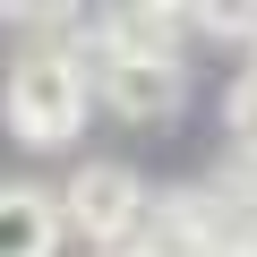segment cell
<instances>
[{
    "mask_svg": "<svg viewBox=\"0 0 257 257\" xmlns=\"http://www.w3.org/2000/svg\"><path fill=\"white\" fill-rule=\"evenodd\" d=\"M86 120V69L69 52H26L9 69V128L26 146H69Z\"/></svg>",
    "mask_w": 257,
    "mask_h": 257,
    "instance_id": "cell-1",
    "label": "cell"
},
{
    "mask_svg": "<svg viewBox=\"0 0 257 257\" xmlns=\"http://www.w3.org/2000/svg\"><path fill=\"white\" fill-rule=\"evenodd\" d=\"M60 214L94 248H128V231H138V214H146V189H138V172H120V163H86L60 189Z\"/></svg>",
    "mask_w": 257,
    "mask_h": 257,
    "instance_id": "cell-2",
    "label": "cell"
},
{
    "mask_svg": "<svg viewBox=\"0 0 257 257\" xmlns=\"http://www.w3.org/2000/svg\"><path fill=\"white\" fill-rule=\"evenodd\" d=\"M94 77H103V103L111 111H128V120H163L172 103H180V60H120L111 43H103V26H94Z\"/></svg>",
    "mask_w": 257,
    "mask_h": 257,
    "instance_id": "cell-3",
    "label": "cell"
},
{
    "mask_svg": "<svg viewBox=\"0 0 257 257\" xmlns=\"http://www.w3.org/2000/svg\"><path fill=\"white\" fill-rule=\"evenodd\" d=\"M52 240H60V197H43V189H0V257H52Z\"/></svg>",
    "mask_w": 257,
    "mask_h": 257,
    "instance_id": "cell-4",
    "label": "cell"
},
{
    "mask_svg": "<svg viewBox=\"0 0 257 257\" xmlns=\"http://www.w3.org/2000/svg\"><path fill=\"white\" fill-rule=\"evenodd\" d=\"M180 35H189L180 9H111V18H103V43H111L120 60H172Z\"/></svg>",
    "mask_w": 257,
    "mask_h": 257,
    "instance_id": "cell-5",
    "label": "cell"
},
{
    "mask_svg": "<svg viewBox=\"0 0 257 257\" xmlns=\"http://www.w3.org/2000/svg\"><path fill=\"white\" fill-rule=\"evenodd\" d=\"M223 128H231V146H240V155H257V69L231 77V94H223Z\"/></svg>",
    "mask_w": 257,
    "mask_h": 257,
    "instance_id": "cell-6",
    "label": "cell"
},
{
    "mask_svg": "<svg viewBox=\"0 0 257 257\" xmlns=\"http://www.w3.org/2000/svg\"><path fill=\"white\" fill-rule=\"evenodd\" d=\"M214 35H257V9H240V0H223V9H206Z\"/></svg>",
    "mask_w": 257,
    "mask_h": 257,
    "instance_id": "cell-7",
    "label": "cell"
},
{
    "mask_svg": "<svg viewBox=\"0 0 257 257\" xmlns=\"http://www.w3.org/2000/svg\"><path fill=\"white\" fill-rule=\"evenodd\" d=\"M94 257H155V248H94Z\"/></svg>",
    "mask_w": 257,
    "mask_h": 257,
    "instance_id": "cell-8",
    "label": "cell"
},
{
    "mask_svg": "<svg viewBox=\"0 0 257 257\" xmlns=\"http://www.w3.org/2000/svg\"><path fill=\"white\" fill-rule=\"evenodd\" d=\"M197 257H248V248H197Z\"/></svg>",
    "mask_w": 257,
    "mask_h": 257,
    "instance_id": "cell-9",
    "label": "cell"
},
{
    "mask_svg": "<svg viewBox=\"0 0 257 257\" xmlns=\"http://www.w3.org/2000/svg\"><path fill=\"white\" fill-rule=\"evenodd\" d=\"M248 257H257V231H248Z\"/></svg>",
    "mask_w": 257,
    "mask_h": 257,
    "instance_id": "cell-10",
    "label": "cell"
}]
</instances>
